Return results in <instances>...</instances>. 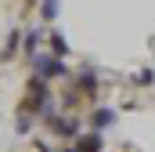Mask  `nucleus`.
Wrapping results in <instances>:
<instances>
[{"label":"nucleus","mask_w":155,"mask_h":152,"mask_svg":"<svg viewBox=\"0 0 155 152\" xmlns=\"http://www.w3.org/2000/svg\"><path fill=\"white\" fill-rule=\"evenodd\" d=\"M72 149L76 152H101V138H97V134H83Z\"/></svg>","instance_id":"4"},{"label":"nucleus","mask_w":155,"mask_h":152,"mask_svg":"<svg viewBox=\"0 0 155 152\" xmlns=\"http://www.w3.org/2000/svg\"><path fill=\"white\" fill-rule=\"evenodd\" d=\"M65 152H76V149H65Z\"/></svg>","instance_id":"11"},{"label":"nucleus","mask_w":155,"mask_h":152,"mask_svg":"<svg viewBox=\"0 0 155 152\" xmlns=\"http://www.w3.org/2000/svg\"><path fill=\"white\" fill-rule=\"evenodd\" d=\"M90 123H94L97 130H105V127H112V123H116V112H112V109H97Z\"/></svg>","instance_id":"7"},{"label":"nucleus","mask_w":155,"mask_h":152,"mask_svg":"<svg viewBox=\"0 0 155 152\" xmlns=\"http://www.w3.org/2000/svg\"><path fill=\"white\" fill-rule=\"evenodd\" d=\"M40 15H43V22H54L58 18V0H43L40 4Z\"/></svg>","instance_id":"8"},{"label":"nucleus","mask_w":155,"mask_h":152,"mask_svg":"<svg viewBox=\"0 0 155 152\" xmlns=\"http://www.w3.org/2000/svg\"><path fill=\"white\" fill-rule=\"evenodd\" d=\"M134 80H137V83L144 87V83H155V73H152V69H141V73L134 76Z\"/></svg>","instance_id":"9"},{"label":"nucleus","mask_w":155,"mask_h":152,"mask_svg":"<svg viewBox=\"0 0 155 152\" xmlns=\"http://www.w3.org/2000/svg\"><path fill=\"white\" fill-rule=\"evenodd\" d=\"M36 43H40V36H36V33H29V36H25V47H29L33 54H36Z\"/></svg>","instance_id":"10"},{"label":"nucleus","mask_w":155,"mask_h":152,"mask_svg":"<svg viewBox=\"0 0 155 152\" xmlns=\"http://www.w3.org/2000/svg\"><path fill=\"white\" fill-rule=\"evenodd\" d=\"M33 65H36V80H54V76H69V65L54 54H33Z\"/></svg>","instance_id":"1"},{"label":"nucleus","mask_w":155,"mask_h":152,"mask_svg":"<svg viewBox=\"0 0 155 152\" xmlns=\"http://www.w3.org/2000/svg\"><path fill=\"white\" fill-rule=\"evenodd\" d=\"M76 94H90V98L97 94V76L90 73V69H87V73H79V80H76Z\"/></svg>","instance_id":"2"},{"label":"nucleus","mask_w":155,"mask_h":152,"mask_svg":"<svg viewBox=\"0 0 155 152\" xmlns=\"http://www.w3.org/2000/svg\"><path fill=\"white\" fill-rule=\"evenodd\" d=\"M51 130H54V134H61V138H76V134H79L76 119H51Z\"/></svg>","instance_id":"3"},{"label":"nucleus","mask_w":155,"mask_h":152,"mask_svg":"<svg viewBox=\"0 0 155 152\" xmlns=\"http://www.w3.org/2000/svg\"><path fill=\"white\" fill-rule=\"evenodd\" d=\"M18 43H22V33H18V29H15V33H7V40H4V47H0V58L7 62V58H11V54L18 51Z\"/></svg>","instance_id":"5"},{"label":"nucleus","mask_w":155,"mask_h":152,"mask_svg":"<svg viewBox=\"0 0 155 152\" xmlns=\"http://www.w3.org/2000/svg\"><path fill=\"white\" fill-rule=\"evenodd\" d=\"M51 54L54 58H69V43H65L61 33H51Z\"/></svg>","instance_id":"6"}]
</instances>
